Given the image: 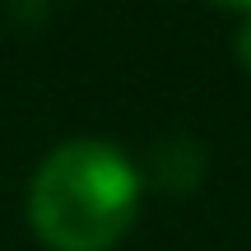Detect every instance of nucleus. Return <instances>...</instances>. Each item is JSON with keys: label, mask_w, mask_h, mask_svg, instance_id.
<instances>
[{"label": "nucleus", "mask_w": 251, "mask_h": 251, "mask_svg": "<svg viewBox=\"0 0 251 251\" xmlns=\"http://www.w3.org/2000/svg\"><path fill=\"white\" fill-rule=\"evenodd\" d=\"M144 177L107 140H65L28 181V224L47 251H112L140 219Z\"/></svg>", "instance_id": "obj_1"}, {"label": "nucleus", "mask_w": 251, "mask_h": 251, "mask_svg": "<svg viewBox=\"0 0 251 251\" xmlns=\"http://www.w3.org/2000/svg\"><path fill=\"white\" fill-rule=\"evenodd\" d=\"M233 56H237V65L251 75V14L237 19V33H233Z\"/></svg>", "instance_id": "obj_2"}, {"label": "nucleus", "mask_w": 251, "mask_h": 251, "mask_svg": "<svg viewBox=\"0 0 251 251\" xmlns=\"http://www.w3.org/2000/svg\"><path fill=\"white\" fill-rule=\"evenodd\" d=\"M219 9H237V14H251V0H214Z\"/></svg>", "instance_id": "obj_3"}]
</instances>
